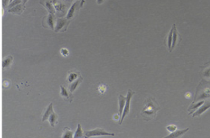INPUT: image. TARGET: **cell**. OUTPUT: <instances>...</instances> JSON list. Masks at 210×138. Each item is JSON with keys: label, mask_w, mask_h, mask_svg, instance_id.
Here are the masks:
<instances>
[{"label": "cell", "mask_w": 210, "mask_h": 138, "mask_svg": "<svg viewBox=\"0 0 210 138\" xmlns=\"http://www.w3.org/2000/svg\"><path fill=\"white\" fill-rule=\"evenodd\" d=\"M119 109H118V115H119L120 118H121V116L122 114V112H123V109H124L125 103H126V97L122 96V95H119Z\"/></svg>", "instance_id": "cell-15"}, {"label": "cell", "mask_w": 210, "mask_h": 138, "mask_svg": "<svg viewBox=\"0 0 210 138\" xmlns=\"http://www.w3.org/2000/svg\"><path fill=\"white\" fill-rule=\"evenodd\" d=\"M85 136L86 137H91V136H114L115 134L110 133L108 132L103 128H95L94 130H91V131H85Z\"/></svg>", "instance_id": "cell-6"}, {"label": "cell", "mask_w": 210, "mask_h": 138, "mask_svg": "<svg viewBox=\"0 0 210 138\" xmlns=\"http://www.w3.org/2000/svg\"><path fill=\"white\" fill-rule=\"evenodd\" d=\"M203 77L210 78V68H208L205 71H203Z\"/></svg>", "instance_id": "cell-29"}, {"label": "cell", "mask_w": 210, "mask_h": 138, "mask_svg": "<svg viewBox=\"0 0 210 138\" xmlns=\"http://www.w3.org/2000/svg\"><path fill=\"white\" fill-rule=\"evenodd\" d=\"M208 108H210V100H207V101H204V102L202 104V106H199L198 109L195 110L194 114H193V117H196V116H199L200 114H202L203 112L205 111L206 109H208Z\"/></svg>", "instance_id": "cell-11"}, {"label": "cell", "mask_w": 210, "mask_h": 138, "mask_svg": "<svg viewBox=\"0 0 210 138\" xmlns=\"http://www.w3.org/2000/svg\"><path fill=\"white\" fill-rule=\"evenodd\" d=\"M53 112H54V105H53V103H50L48 108L46 109L45 112H44V114L43 117H42V121L44 122L45 120H47L49 117L50 116V114H52Z\"/></svg>", "instance_id": "cell-16"}, {"label": "cell", "mask_w": 210, "mask_h": 138, "mask_svg": "<svg viewBox=\"0 0 210 138\" xmlns=\"http://www.w3.org/2000/svg\"><path fill=\"white\" fill-rule=\"evenodd\" d=\"M204 102V101H203V100H201V101H199V102L197 103V104H192L190 106V108L188 109V111H190V110H194V111H195L198 108H199L200 105H202V104Z\"/></svg>", "instance_id": "cell-24"}, {"label": "cell", "mask_w": 210, "mask_h": 138, "mask_svg": "<svg viewBox=\"0 0 210 138\" xmlns=\"http://www.w3.org/2000/svg\"><path fill=\"white\" fill-rule=\"evenodd\" d=\"M104 2V0H97V4L100 5V4H102Z\"/></svg>", "instance_id": "cell-32"}, {"label": "cell", "mask_w": 210, "mask_h": 138, "mask_svg": "<svg viewBox=\"0 0 210 138\" xmlns=\"http://www.w3.org/2000/svg\"><path fill=\"white\" fill-rule=\"evenodd\" d=\"M48 119L49 121L50 126L54 127H55V124H56L57 122H58V114H57L56 113L53 112L52 114H50V116L49 117Z\"/></svg>", "instance_id": "cell-19"}, {"label": "cell", "mask_w": 210, "mask_h": 138, "mask_svg": "<svg viewBox=\"0 0 210 138\" xmlns=\"http://www.w3.org/2000/svg\"><path fill=\"white\" fill-rule=\"evenodd\" d=\"M60 88H61L60 95H61L62 97L63 98V100H67V101H68V102H72V99H73L72 93L70 91H68V90H67V88H66L65 87H63V85L60 86Z\"/></svg>", "instance_id": "cell-10"}, {"label": "cell", "mask_w": 210, "mask_h": 138, "mask_svg": "<svg viewBox=\"0 0 210 138\" xmlns=\"http://www.w3.org/2000/svg\"><path fill=\"white\" fill-rule=\"evenodd\" d=\"M27 1H28V0H21V2H22L23 4H26Z\"/></svg>", "instance_id": "cell-33"}, {"label": "cell", "mask_w": 210, "mask_h": 138, "mask_svg": "<svg viewBox=\"0 0 210 138\" xmlns=\"http://www.w3.org/2000/svg\"><path fill=\"white\" fill-rule=\"evenodd\" d=\"M12 1H13V0H10L9 2H12Z\"/></svg>", "instance_id": "cell-34"}, {"label": "cell", "mask_w": 210, "mask_h": 138, "mask_svg": "<svg viewBox=\"0 0 210 138\" xmlns=\"http://www.w3.org/2000/svg\"><path fill=\"white\" fill-rule=\"evenodd\" d=\"M73 132L69 128V127H64L63 128V133L62 135V137H72Z\"/></svg>", "instance_id": "cell-22"}, {"label": "cell", "mask_w": 210, "mask_h": 138, "mask_svg": "<svg viewBox=\"0 0 210 138\" xmlns=\"http://www.w3.org/2000/svg\"><path fill=\"white\" fill-rule=\"evenodd\" d=\"M181 41V37L179 35L178 32L176 30V28L175 27L173 30V33H172V47H171V51L174 49V47H176V43L178 42Z\"/></svg>", "instance_id": "cell-13"}, {"label": "cell", "mask_w": 210, "mask_h": 138, "mask_svg": "<svg viewBox=\"0 0 210 138\" xmlns=\"http://www.w3.org/2000/svg\"><path fill=\"white\" fill-rule=\"evenodd\" d=\"M166 128H167V130H168L169 131L172 132V131H176V125H169V126H167Z\"/></svg>", "instance_id": "cell-28"}, {"label": "cell", "mask_w": 210, "mask_h": 138, "mask_svg": "<svg viewBox=\"0 0 210 138\" xmlns=\"http://www.w3.org/2000/svg\"><path fill=\"white\" fill-rule=\"evenodd\" d=\"M82 81H83V78L82 77V75H80L79 77L76 79V80L73 81V82L71 83L70 87H69V91L72 93L73 91L77 89V87H78L80 84H81V82H82Z\"/></svg>", "instance_id": "cell-14"}, {"label": "cell", "mask_w": 210, "mask_h": 138, "mask_svg": "<svg viewBox=\"0 0 210 138\" xmlns=\"http://www.w3.org/2000/svg\"><path fill=\"white\" fill-rule=\"evenodd\" d=\"M107 88H108V87H107L106 85L101 83V84H100L99 87H98V91H100V93H104L107 91Z\"/></svg>", "instance_id": "cell-25"}, {"label": "cell", "mask_w": 210, "mask_h": 138, "mask_svg": "<svg viewBox=\"0 0 210 138\" xmlns=\"http://www.w3.org/2000/svg\"><path fill=\"white\" fill-rule=\"evenodd\" d=\"M135 92L132 91L131 90H129L128 93H127V96L126 97V103H125L124 109H123V112H122V114L121 116V118L119 119V124H122V122H123V119L125 118V117L129 114V111H130V106H131V97L133 96Z\"/></svg>", "instance_id": "cell-4"}, {"label": "cell", "mask_w": 210, "mask_h": 138, "mask_svg": "<svg viewBox=\"0 0 210 138\" xmlns=\"http://www.w3.org/2000/svg\"><path fill=\"white\" fill-rule=\"evenodd\" d=\"M84 3H85V0H79V1H77L76 2H74L72 7H70L69 11H68L66 18L68 19V20H71V19H73L75 17V16L77 15V13L79 11V10L83 7Z\"/></svg>", "instance_id": "cell-3"}, {"label": "cell", "mask_w": 210, "mask_h": 138, "mask_svg": "<svg viewBox=\"0 0 210 138\" xmlns=\"http://www.w3.org/2000/svg\"><path fill=\"white\" fill-rule=\"evenodd\" d=\"M208 97H210V82L202 80L197 88L196 95L193 103H195L198 100L206 99Z\"/></svg>", "instance_id": "cell-2"}, {"label": "cell", "mask_w": 210, "mask_h": 138, "mask_svg": "<svg viewBox=\"0 0 210 138\" xmlns=\"http://www.w3.org/2000/svg\"><path fill=\"white\" fill-rule=\"evenodd\" d=\"M68 1H72V0H68Z\"/></svg>", "instance_id": "cell-35"}, {"label": "cell", "mask_w": 210, "mask_h": 138, "mask_svg": "<svg viewBox=\"0 0 210 138\" xmlns=\"http://www.w3.org/2000/svg\"><path fill=\"white\" fill-rule=\"evenodd\" d=\"M60 52H61L62 56H68V55H69V51H68L67 48H62Z\"/></svg>", "instance_id": "cell-27"}, {"label": "cell", "mask_w": 210, "mask_h": 138, "mask_svg": "<svg viewBox=\"0 0 210 138\" xmlns=\"http://www.w3.org/2000/svg\"><path fill=\"white\" fill-rule=\"evenodd\" d=\"M40 3L42 6H44V7H45L50 14H53V15H55V14H56L54 6L53 4L52 0H40Z\"/></svg>", "instance_id": "cell-9"}, {"label": "cell", "mask_w": 210, "mask_h": 138, "mask_svg": "<svg viewBox=\"0 0 210 138\" xmlns=\"http://www.w3.org/2000/svg\"><path fill=\"white\" fill-rule=\"evenodd\" d=\"M19 3H21V0H13L12 2H10L9 6H8V7L9 8H11V7H14V6H16V5L19 4Z\"/></svg>", "instance_id": "cell-26"}, {"label": "cell", "mask_w": 210, "mask_h": 138, "mask_svg": "<svg viewBox=\"0 0 210 138\" xmlns=\"http://www.w3.org/2000/svg\"><path fill=\"white\" fill-rule=\"evenodd\" d=\"M160 109L155 99L152 97H148L145 99L144 102V107L141 110V117L144 120L150 121L156 118L157 113Z\"/></svg>", "instance_id": "cell-1"}, {"label": "cell", "mask_w": 210, "mask_h": 138, "mask_svg": "<svg viewBox=\"0 0 210 138\" xmlns=\"http://www.w3.org/2000/svg\"><path fill=\"white\" fill-rule=\"evenodd\" d=\"M26 8L25 4H21V3H19V4L16 5V6H14V7H11L7 10V11H9L11 13H14V14H17V15H21V14L22 13L24 10Z\"/></svg>", "instance_id": "cell-12"}, {"label": "cell", "mask_w": 210, "mask_h": 138, "mask_svg": "<svg viewBox=\"0 0 210 138\" xmlns=\"http://www.w3.org/2000/svg\"><path fill=\"white\" fill-rule=\"evenodd\" d=\"M175 27H176V24H172V29H171L169 33H168V35H167V47H168V51H169V52H172V51H171V47H172V33H173V30Z\"/></svg>", "instance_id": "cell-20"}, {"label": "cell", "mask_w": 210, "mask_h": 138, "mask_svg": "<svg viewBox=\"0 0 210 138\" xmlns=\"http://www.w3.org/2000/svg\"><path fill=\"white\" fill-rule=\"evenodd\" d=\"M52 2L54 6L57 15H58L60 16H63L66 9H67V5L62 2V0H52Z\"/></svg>", "instance_id": "cell-8"}, {"label": "cell", "mask_w": 210, "mask_h": 138, "mask_svg": "<svg viewBox=\"0 0 210 138\" xmlns=\"http://www.w3.org/2000/svg\"><path fill=\"white\" fill-rule=\"evenodd\" d=\"M12 61H13V56H7V57H5L2 61V68H3V69L8 68V67L12 65Z\"/></svg>", "instance_id": "cell-18"}, {"label": "cell", "mask_w": 210, "mask_h": 138, "mask_svg": "<svg viewBox=\"0 0 210 138\" xmlns=\"http://www.w3.org/2000/svg\"><path fill=\"white\" fill-rule=\"evenodd\" d=\"M185 98H186V99H190V96H191V93H190V92H188V93H185Z\"/></svg>", "instance_id": "cell-31"}, {"label": "cell", "mask_w": 210, "mask_h": 138, "mask_svg": "<svg viewBox=\"0 0 210 138\" xmlns=\"http://www.w3.org/2000/svg\"><path fill=\"white\" fill-rule=\"evenodd\" d=\"M54 20H55V15L53 14H49L47 16H44L42 20V25L44 28L46 29H52L54 30Z\"/></svg>", "instance_id": "cell-7"}, {"label": "cell", "mask_w": 210, "mask_h": 138, "mask_svg": "<svg viewBox=\"0 0 210 138\" xmlns=\"http://www.w3.org/2000/svg\"><path fill=\"white\" fill-rule=\"evenodd\" d=\"M84 136L83 134V131H82V126H81V124L80 123H78V125H77V131H76V132H75L74 134V137H82V136Z\"/></svg>", "instance_id": "cell-23"}, {"label": "cell", "mask_w": 210, "mask_h": 138, "mask_svg": "<svg viewBox=\"0 0 210 138\" xmlns=\"http://www.w3.org/2000/svg\"><path fill=\"white\" fill-rule=\"evenodd\" d=\"M188 130H189V127L183 130H176V131H172L171 134H169L167 137H180V136H183Z\"/></svg>", "instance_id": "cell-17"}, {"label": "cell", "mask_w": 210, "mask_h": 138, "mask_svg": "<svg viewBox=\"0 0 210 138\" xmlns=\"http://www.w3.org/2000/svg\"><path fill=\"white\" fill-rule=\"evenodd\" d=\"M81 75L79 72H70L68 76V82H72L77 79L79 76Z\"/></svg>", "instance_id": "cell-21"}, {"label": "cell", "mask_w": 210, "mask_h": 138, "mask_svg": "<svg viewBox=\"0 0 210 138\" xmlns=\"http://www.w3.org/2000/svg\"><path fill=\"white\" fill-rule=\"evenodd\" d=\"M9 1L10 0H2V7H3V9H6L8 2H10Z\"/></svg>", "instance_id": "cell-30"}, {"label": "cell", "mask_w": 210, "mask_h": 138, "mask_svg": "<svg viewBox=\"0 0 210 138\" xmlns=\"http://www.w3.org/2000/svg\"><path fill=\"white\" fill-rule=\"evenodd\" d=\"M70 23V20L67 18H58L56 20V25L54 26V31L58 32H65L68 29V27Z\"/></svg>", "instance_id": "cell-5"}]
</instances>
